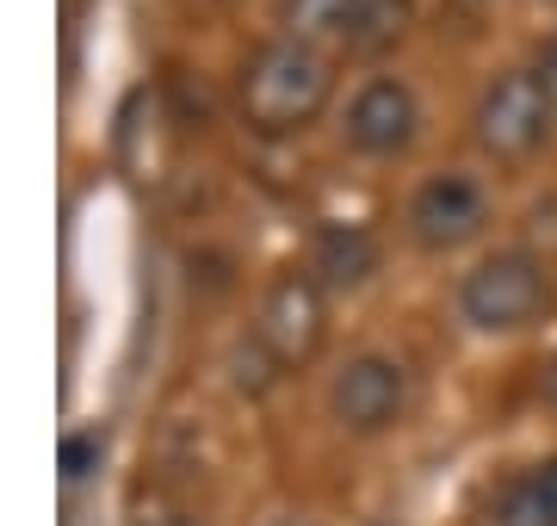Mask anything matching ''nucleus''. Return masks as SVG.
Returning a JSON list of instances; mask_svg holds the SVG:
<instances>
[{
	"instance_id": "obj_1",
	"label": "nucleus",
	"mask_w": 557,
	"mask_h": 526,
	"mask_svg": "<svg viewBox=\"0 0 557 526\" xmlns=\"http://www.w3.org/2000/svg\"><path fill=\"white\" fill-rule=\"evenodd\" d=\"M335 100V62L317 43L267 38L236 75V112L255 137H304Z\"/></svg>"
},
{
	"instance_id": "obj_2",
	"label": "nucleus",
	"mask_w": 557,
	"mask_h": 526,
	"mask_svg": "<svg viewBox=\"0 0 557 526\" xmlns=\"http://www.w3.org/2000/svg\"><path fill=\"white\" fill-rule=\"evenodd\" d=\"M552 310V261L533 248H496L458 279V323L471 335H520Z\"/></svg>"
},
{
	"instance_id": "obj_3",
	"label": "nucleus",
	"mask_w": 557,
	"mask_h": 526,
	"mask_svg": "<svg viewBox=\"0 0 557 526\" xmlns=\"http://www.w3.org/2000/svg\"><path fill=\"white\" fill-rule=\"evenodd\" d=\"M557 130V93L539 68H502L490 75L471 105V137L490 162H527Z\"/></svg>"
},
{
	"instance_id": "obj_4",
	"label": "nucleus",
	"mask_w": 557,
	"mask_h": 526,
	"mask_svg": "<svg viewBox=\"0 0 557 526\" xmlns=\"http://www.w3.org/2000/svg\"><path fill=\"white\" fill-rule=\"evenodd\" d=\"M409 397H416V378H409V365L397 353H354V360L341 365L329 390H322V409H329V422L341 434H354V440H379L391 427H403L409 415Z\"/></svg>"
},
{
	"instance_id": "obj_5",
	"label": "nucleus",
	"mask_w": 557,
	"mask_h": 526,
	"mask_svg": "<svg viewBox=\"0 0 557 526\" xmlns=\"http://www.w3.org/2000/svg\"><path fill=\"white\" fill-rule=\"evenodd\" d=\"M490 223V186L465 167H440L409 192L403 204V236L421 254H458L465 242H478Z\"/></svg>"
},
{
	"instance_id": "obj_6",
	"label": "nucleus",
	"mask_w": 557,
	"mask_h": 526,
	"mask_svg": "<svg viewBox=\"0 0 557 526\" xmlns=\"http://www.w3.org/2000/svg\"><path fill=\"white\" fill-rule=\"evenodd\" d=\"M322 328H329V291H322V279L310 266L278 273L267 285V298H260V316H255V341L278 360V372L317 360Z\"/></svg>"
},
{
	"instance_id": "obj_7",
	"label": "nucleus",
	"mask_w": 557,
	"mask_h": 526,
	"mask_svg": "<svg viewBox=\"0 0 557 526\" xmlns=\"http://www.w3.org/2000/svg\"><path fill=\"white\" fill-rule=\"evenodd\" d=\"M341 137L354 155L366 162H397L409 155L421 137V93L403 75H372V82L354 87L347 100V118H341Z\"/></svg>"
},
{
	"instance_id": "obj_8",
	"label": "nucleus",
	"mask_w": 557,
	"mask_h": 526,
	"mask_svg": "<svg viewBox=\"0 0 557 526\" xmlns=\"http://www.w3.org/2000/svg\"><path fill=\"white\" fill-rule=\"evenodd\" d=\"M384 248L366 223H322L317 242H310V273L322 279V291H359V285L379 273Z\"/></svg>"
},
{
	"instance_id": "obj_9",
	"label": "nucleus",
	"mask_w": 557,
	"mask_h": 526,
	"mask_svg": "<svg viewBox=\"0 0 557 526\" xmlns=\"http://www.w3.org/2000/svg\"><path fill=\"white\" fill-rule=\"evenodd\" d=\"M490 526H557V459L515 471L490 508Z\"/></svg>"
},
{
	"instance_id": "obj_10",
	"label": "nucleus",
	"mask_w": 557,
	"mask_h": 526,
	"mask_svg": "<svg viewBox=\"0 0 557 526\" xmlns=\"http://www.w3.org/2000/svg\"><path fill=\"white\" fill-rule=\"evenodd\" d=\"M409 20H416V0H347V43L341 50L379 57L409 32Z\"/></svg>"
},
{
	"instance_id": "obj_11",
	"label": "nucleus",
	"mask_w": 557,
	"mask_h": 526,
	"mask_svg": "<svg viewBox=\"0 0 557 526\" xmlns=\"http://www.w3.org/2000/svg\"><path fill=\"white\" fill-rule=\"evenodd\" d=\"M278 25L298 43L341 50L347 43V0H278Z\"/></svg>"
},
{
	"instance_id": "obj_12",
	"label": "nucleus",
	"mask_w": 557,
	"mask_h": 526,
	"mask_svg": "<svg viewBox=\"0 0 557 526\" xmlns=\"http://www.w3.org/2000/svg\"><path fill=\"white\" fill-rule=\"evenodd\" d=\"M100 459H106V434L100 427H87V434H69V440H62V477H69V484L94 477Z\"/></svg>"
},
{
	"instance_id": "obj_13",
	"label": "nucleus",
	"mask_w": 557,
	"mask_h": 526,
	"mask_svg": "<svg viewBox=\"0 0 557 526\" xmlns=\"http://www.w3.org/2000/svg\"><path fill=\"white\" fill-rule=\"evenodd\" d=\"M131 526H199V521H186V514H168V508H143Z\"/></svg>"
},
{
	"instance_id": "obj_14",
	"label": "nucleus",
	"mask_w": 557,
	"mask_h": 526,
	"mask_svg": "<svg viewBox=\"0 0 557 526\" xmlns=\"http://www.w3.org/2000/svg\"><path fill=\"white\" fill-rule=\"evenodd\" d=\"M533 68H539V75H545V87H552V93H557V32H552V43H545V57H539Z\"/></svg>"
},
{
	"instance_id": "obj_15",
	"label": "nucleus",
	"mask_w": 557,
	"mask_h": 526,
	"mask_svg": "<svg viewBox=\"0 0 557 526\" xmlns=\"http://www.w3.org/2000/svg\"><path fill=\"white\" fill-rule=\"evenodd\" d=\"M545 403H552V409H557V360H552V365H545Z\"/></svg>"
},
{
	"instance_id": "obj_16",
	"label": "nucleus",
	"mask_w": 557,
	"mask_h": 526,
	"mask_svg": "<svg viewBox=\"0 0 557 526\" xmlns=\"http://www.w3.org/2000/svg\"><path fill=\"white\" fill-rule=\"evenodd\" d=\"M273 526H310V521H298V514H278V521Z\"/></svg>"
},
{
	"instance_id": "obj_17",
	"label": "nucleus",
	"mask_w": 557,
	"mask_h": 526,
	"mask_svg": "<svg viewBox=\"0 0 557 526\" xmlns=\"http://www.w3.org/2000/svg\"><path fill=\"white\" fill-rule=\"evenodd\" d=\"M366 526H397V521H366Z\"/></svg>"
}]
</instances>
